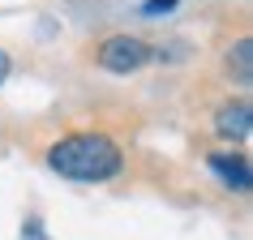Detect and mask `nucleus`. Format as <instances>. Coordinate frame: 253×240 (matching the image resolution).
<instances>
[{"label": "nucleus", "mask_w": 253, "mask_h": 240, "mask_svg": "<svg viewBox=\"0 0 253 240\" xmlns=\"http://www.w3.org/2000/svg\"><path fill=\"white\" fill-rule=\"evenodd\" d=\"M47 163L65 180L99 185V180H112L125 167V155H120V146L107 133H69L47 150Z\"/></svg>", "instance_id": "f257e3e1"}, {"label": "nucleus", "mask_w": 253, "mask_h": 240, "mask_svg": "<svg viewBox=\"0 0 253 240\" xmlns=\"http://www.w3.org/2000/svg\"><path fill=\"white\" fill-rule=\"evenodd\" d=\"M94 56H99V65H103L107 73L129 78V73H137L142 65H150L155 47H150V43H142L137 35H107V39L94 47Z\"/></svg>", "instance_id": "f03ea898"}, {"label": "nucleus", "mask_w": 253, "mask_h": 240, "mask_svg": "<svg viewBox=\"0 0 253 240\" xmlns=\"http://www.w3.org/2000/svg\"><path fill=\"white\" fill-rule=\"evenodd\" d=\"M211 172L223 180L227 189H236V193H249V159L245 155H236V150H214L211 155Z\"/></svg>", "instance_id": "7ed1b4c3"}, {"label": "nucleus", "mask_w": 253, "mask_h": 240, "mask_svg": "<svg viewBox=\"0 0 253 240\" xmlns=\"http://www.w3.org/2000/svg\"><path fill=\"white\" fill-rule=\"evenodd\" d=\"M249 103H245V99H236V103H223L219 107V112H214V133L219 137H227V142H245V137H249Z\"/></svg>", "instance_id": "20e7f679"}, {"label": "nucleus", "mask_w": 253, "mask_h": 240, "mask_svg": "<svg viewBox=\"0 0 253 240\" xmlns=\"http://www.w3.org/2000/svg\"><path fill=\"white\" fill-rule=\"evenodd\" d=\"M227 73H232L240 86L253 81V43L249 39H236L232 47H227Z\"/></svg>", "instance_id": "39448f33"}, {"label": "nucleus", "mask_w": 253, "mask_h": 240, "mask_svg": "<svg viewBox=\"0 0 253 240\" xmlns=\"http://www.w3.org/2000/svg\"><path fill=\"white\" fill-rule=\"evenodd\" d=\"M176 9V0H146V4H142V13L146 17H155V13H172Z\"/></svg>", "instance_id": "423d86ee"}, {"label": "nucleus", "mask_w": 253, "mask_h": 240, "mask_svg": "<svg viewBox=\"0 0 253 240\" xmlns=\"http://www.w3.org/2000/svg\"><path fill=\"white\" fill-rule=\"evenodd\" d=\"M26 240H47L43 236V227H39V219H26V232H22Z\"/></svg>", "instance_id": "0eeeda50"}, {"label": "nucleus", "mask_w": 253, "mask_h": 240, "mask_svg": "<svg viewBox=\"0 0 253 240\" xmlns=\"http://www.w3.org/2000/svg\"><path fill=\"white\" fill-rule=\"evenodd\" d=\"M9 69H13V60H9V52H0V86L9 81Z\"/></svg>", "instance_id": "6e6552de"}]
</instances>
